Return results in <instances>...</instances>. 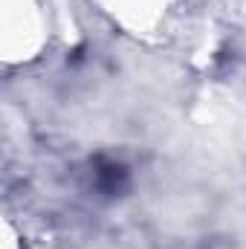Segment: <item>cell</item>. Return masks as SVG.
<instances>
[{
	"instance_id": "obj_1",
	"label": "cell",
	"mask_w": 246,
	"mask_h": 249,
	"mask_svg": "<svg viewBox=\"0 0 246 249\" xmlns=\"http://www.w3.org/2000/svg\"><path fill=\"white\" fill-rule=\"evenodd\" d=\"M127 183V171L119 162H110V160H99L96 162V186L102 188L105 194H119Z\"/></svg>"
}]
</instances>
